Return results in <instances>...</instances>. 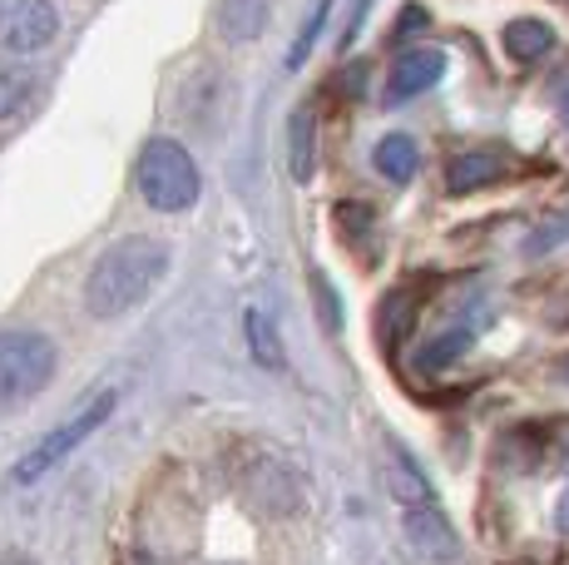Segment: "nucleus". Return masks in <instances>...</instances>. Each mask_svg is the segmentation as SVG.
<instances>
[{
    "label": "nucleus",
    "mask_w": 569,
    "mask_h": 565,
    "mask_svg": "<svg viewBox=\"0 0 569 565\" xmlns=\"http://www.w3.org/2000/svg\"><path fill=\"white\" fill-rule=\"evenodd\" d=\"M312 288H317V298H322V318H327V328H337V323H342V313H337V298H332V288H327V278L317 274V278H312Z\"/></svg>",
    "instance_id": "aec40b11"
},
{
    "label": "nucleus",
    "mask_w": 569,
    "mask_h": 565,
    "mask_svg": "<svg viewBox=\"0 0 569 565\" xmlns=\"http://www.w3.org/2000/svg\"><path fill=\"white\" fill-rule=\"evenodd\" d=\"M30 95V70H20L16 60H0V119L20 110V100Z\"/></svg>",
    "instance_id": "f3484780"
},
{
    "label": "nucleus",
    "mask_w": 569,
    "mask_h": 565,
    "mask_svg": "<svg viewBox=\"0 0 569 565\" xmlns=\"http://www.w3.org/2000/svg\"><path fill=\"white\" fill-rule=\"evenodd\" d=\"M248 343H253V357L262 367H282V347H278V333L262 313H248Z\"/></svg>",
    "instance_id": "dca6fc26"
},
{
    "label": "nucleus",
    "mask_w": 569,
    "mask_h": 565,
    "mask_svg": "<svg viewBox=\"0 0 569 565\" xmlns=\"http://www.w3.org/2000/svg\"><path fill=\"white\" fill-rule=\"evenodd\" d=\"M371 165H377L381 179L407 184V179H416V169H421V149H416L411 135H387L377 145V155H371Z\"/></svg>",
    "instance_id": "9b49d317"
},
{
    "label": "nucleus",
    "mask_w": 569,
    "mask_h": 565,
    "mask_svg": "<svg viewBox=\"0 0 569 565\" xmlns=\"http://www.w3.org/2000/svg\"><path fill=\"white\" fill-rule=\"evenodd\" d=\"M565 234H569V219H555V228H540V234L530 238V254H545V248H555Z\"/></svg>",
    "instance_id": "6ab92c4d"
},
{
    "label": "nucleus",
    "mask_w": 569,
    "mask_h": 565,
    "mask_svg": "<svg viewBox=\"0 0 569 565\" xmlns=\"http://www.w3.org/2000/svg\"><path fill=\"white\" fill-rule=\"evenodd\" d=\"M387 492H391V502H401V506H426V502H436L431 482H426L421 466H416L401 447H391V462H387Z\"/></svg>",
    "instance_id": "1a4fd4ad"
},
{
    "label": "nucleus",
    "mask_w": 569,
    "mask_h": 565,
    "mask_svg": "<svg viewBox=\"0 0 569 565\" xmlns=\"http://www.w3.org/2000/svg\"><path fill=\"white\" fill-rule=\"evenodd\" d=\"M411 318H416L411 293H391V298H387V313H381V338H387V343H401V338L411 333Z\"/></svg>",
    "instance_id": "2eb2a0df"
},
{
    "label": "nucleus",
    "mask_w": 569,
    "mask_h": 565,
    "mask_svg": "<svg viewBox=\"0 0 569 565\" xmlns=\"http://www.w3.org/2000/svg\"><path fill=\"white\" fill-rule=\"evenodd\" d=\"M555 373H560V383H565V387H569V353H565V357H560V367H555Z\"/></svg>",
    "instance_id": "b1692460"
},
{
    "label": "nucleus",
    "mask_w": 569,
    "mask_h": 565,
    "mask_svg": "<svg viewBox=\"0 0 569 565\" xmlns=\"http://www.w3.org/2000/svg\"><path fill=\"white\" fill-rule=\"evenodd\" d=\"M60 30L50 0H0V50L10 56H30V50H46Z\"/></svg>",
    "instance_id": "39448f33"
},
{
    "label": "nucleus",
    "mask_w": 569,
    "mask_h": 565,
    "mask_svg": "<svg viewBox=\"0 0 569 565\" xmlns=\"http://www.w3.org/2000/svg\"><path fill=\"white\" fill-rule=\"evenodd\" d=\"M470 343H476V328H451V333H441V338H436L431 347H421L416 367H421V373H441V367H451Z\"/></svg>",
    "instance_id": "4468645a"
},
{
    "label": "nucleus",
    "mask_w": 569,
    "mask_h": 565,
    "mask_svg": "<svg viewBox=\"0 0 569 565\" xmlns=\"http://www.w3.org/2000/svg\"><path fill=\"white\" fill-rule=\"evenodd\" d=\"M54 373V343L46 333H0V417L36 397Z\"/></svg>",
    "instance_id": "7ed1b4c3"
},
{
    "label": "nucleus",
    "mask_w": 569,
    "mask_h": 565,
    "mask_svg": "<svg viewBox=\"0 0 569 565\" xmlns=\"http://www.w3.org/2000/svg\"><path fill=\"white\" fill-rule=\"evenodd\" d=\"M322 20H327V0L308 16V26H302V36H298V46H292V56H288V65H302L308 60V50H312V40H317V30H322Z\"/></svg>",
    "instance_id": "a211bd4d"
},
{
    "label": "nucleus",
    "mask_w": 569,
    "mask_h": 565,
    "mask_svg": "<svg viewBox=\"0 0 569 565\" xmlns=\"http://www.w3.org/2000/svg\"><path fill=\"white\" fill-rule=\"evenodd\" d=\"M506 169H510V155H506V149H490V145L461 149V155L446 165V189H451V194L490 189V184H496Z\"/></svg>",
    "instance_id": "6e6552de"
},
{
    "label": "nucleus",
    "mask_w": 569,
    "mask_h": 565,
    "mask_svg": "<svg viewBox=\"0 0 569 565\" xmlns=\"http://www.w3.org/2000/svg\"><path fill=\"white\" fill-rule=\"evenodd\" d=\"M555 526H560V536H569V492L555 502Z\"/></svg>",
    "instance_id": "4be33fe9"
},
{
    "label": "nucleus",
    "mask_w": 569,
    "mask_h": 565,
    "mask_svg": "<svg viewBox=\"0 0 569 565\" xmlns=\"http://www.w3.org/2000/svg\"><path fill=\"white\" fill-rule=\"evenodd\" d=\"M446 75V56L436 46H416L401 50L397 65H391V80H387V105H407L416 95H426L436 80Z\"/></svg>",
    "instance_id": "0eeeda50"
},
{
    "label": "nucleus",
    "mask_w": 569,
    "mask_h": 565,
    "mask_svg": "<svg viewBox=\"0 0 569 565\" xmlns=\"http://www.w3.org/2000/svg\"><path fill=\"white\" fill-rule=\"evenodd\" d=\"M109 412H114V393H100V397H90V402H84L80 412H74L70 422H64V427H54L50 437L40 442V447L30 452L26 462L16 466V482H26V486H30V482H40V476H46V472H54V466H60L64 456H70L74 447H80V442L90 437V432H100V422L109 417Z\"/></svg>",
    "instance_id": "20e7f679"
},
{
    "label": "nucleus",
    "mask_w": 569,
    "mask_h": 565,
    "mask_svg": "<svg viewBox=\"0 0 569 565\" xmlns=\"http://www.w3.org/2000/svg\"><path fill=\"white\" fill-rule=\"evenodd\" d=\"M500 40H506V56H510V60L535 65L540 56H550V46H555V30L545 26V20H530V16H525V20H510V26H506V36H500Z\"/></svg>",
    "instance_id": "f8f14e48"
},
{
    "label": "nucleus",
    "mask_w": 569,
    "mask_h": 565,
    "mask_svg": "<svg viewBox=\"0 0 569 565\" xmlns=\"http://www.w3.org/2000/svg\"><path fill=\"white\" fill-rule=\"evenodd\" d=\"M288 155H292V179L308 184L312 165H317V119L312 110H298L288 125Z\"/></svg>",
    "instance_id": "ddd939ff"
},
{
    "label": "nucleus",
    "mask_w": 569,
    "mask_h": 565,
    "mask_svg": "<svg viewBox=\"0 0 569 565\" xmlns=\"http://www.w3.org/2000/svg\"><path fill=\"white\" fill-rule=\"evenodd\" d=\"M560 119H565V129H569V85L560 90Z\"/></svg>",
    "instance_id": "5701e85b"
},
{
    "label": "nucleus",
    "mask_w": 569,
    "mask_h": 565,
    "mask_svg": "<svg viewBox=\"0 0 569 565\" xmlns=\"http://www.w3.org/2000/svg\"><path fill=\"white\" fill-rule=\"evenodd\" d=\"M0 565H30V561H20V556H6V561H0Z\"/></svg>",
    "instance_id": "393cba45"
},
{
    "label": "nucleus",
    "mask_w": 569,
    "mask_h": 565,
    "mask_svg": "<svg viewBox=\"0 0 569 565\" xmlns=\"http://www.w3.org/2000/svg\"><path fill=\"white\" fill-rule=\"evenodd\" d=\"M421 26H426V10H421V6H407V16H401L397 36H411V30H421Z\"/></svg>",
    "instance_id": "412c9836"
},
{
    "label": "nucleus",
    "mask_w": 569,
    "mask_h": 565,
    "mask_svg": "<svg viewBox=\"0 0 569 565\" xmlns=\"http://www.w3.org/2000/svg\"><path fill=\"white\" fill-rule=\"evenodd\" d=\"M169 268V248L154 238H124L109 254H100V264L84 278V303L94 318H119L134 303H144L154 293V282Z\"/></svg>",
    "instance_id": "f257e3e1"
},
{
    "label": "nucleus",
    "mask_w": 569,
    "mask_h": 565,
    "mask_svg": "<svg viewBox=\"0 0 569 565\" xmlns=\"http://www.w3.org/2000/svg\"><path fill=\"white\" fill-rule=\"evenodd\" d=\"M268 16H272V0H223V6H218V30L243 46V40L262 36Z\"/></svg>",
    "instance_id": "9d476101"
},
{
    "label": "nucleus",
    "mask_w": 569,
    "mask_h": 565,
    "mask_svg": "<svg viewBox=\"0 0 569 565\" xmlns=\"http://www.w3.org/2000/svg\"><path fill=\"white\" fill-rule=\"evenodd\" d=\"M407 536H411L416 556H426L431 565H456L461 561V536H456V526L446 521V511L436 502L407 506Z\"/></svg>",
    "instance_id": "423d86ee"
},
{
    "label": "nucleus",
    "mask_w": 569,
    "mask_h": 565,
    "mask_svg": "<svg viewBox=\"0 0 569 565\" xmlns=\"http://www.w3.org/2000/svg\"><path fill=\"white\" fill-rule=\"evenodd\" d=\"M139 194L149 209L159 214H183L199 199V165L179 139H149L139 155Z\"/></svg>",
    "instance_id": "f03ea898"
}]
</instances>
